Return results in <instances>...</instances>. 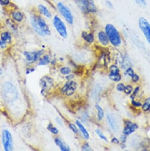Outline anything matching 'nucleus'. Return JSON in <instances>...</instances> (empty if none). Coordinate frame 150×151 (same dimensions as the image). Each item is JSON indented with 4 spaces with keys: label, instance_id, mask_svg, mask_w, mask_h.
Returning a JSON list of instances; mask_svg holds the SVG:
<instances>
[{
    "label": "nucleus",
    "instance_id": "aec40b11",
    "mask_svg": "<svg viewBox=\"0 0 150 151\" xmlns=\"http://www.w3.org/2000/svg\"><path fill=\"white\" fill-rule=\"evenodd\" d=\"M12 17L14 20L19 22H21L24 19V16L23 14L20 12H14L12 13Z\"/></svg>",
    "mask_w": 150,
    "mask_h": 151
},
{
    "label": "nucleus",
    "instance_id": "f257e3e1",
    "mask_svg": "<svg viewBox=\"0 0 150 151\" xmlns=\"http://www.w3.org/2000/svg\"><path fill=\"white\" fill-rule=\"evenodd\" d=\"M31 23L34 30L39 35L45 36L51 34L48 25L41 16H33L31 18Z\"/></svg>",
    "mask_w": 150,
    "mask_h": 151
},
{
    "label": "nucleus",
    "instance_id": "2f4dec72",
    "mask_svg": "<svg viewBox=\"0 0 150 151\" xmlns=\"http://www.w3.org/2000/svg\"><path fill=\"white\" fill-rule=\"evenodd\" d=\"M116 89L119 92L124 91V90H125V86H124V84H122V83L118 84L117 85V86H116Z\"/></svg>",
    "mask_w": 150,
    "mask_h": 151
},
{
    "label": "nucleus",
    "instance_id": "f03ea898",
    "mask_svg": "<svg viewBox=\"0 0 150 151\" xmlns=\"http://www.w3.org/2000/svg\"><path fill=\"white\" fill-rule=\"evenodd\" d=\"M1 96L6 102L11 103L18 99L19 93L13 84L10 82H6L2 87Z\"/></svg>",
    "mask_w": 150,
    "mask_h": 151
},
{
    "label": "nucleus",
    "instance_id": "79ce46f5",
    "mask_svg": "<svg viewBox=\"0 0 150 151\" xmlns=\"http://www.w3.org/2000/svg\"><path fill=\"white\" fill-rule=\"evenodd\" d=\"M145 101L147 102V103H148L149 104H150V98H148V99L145 100Z\"/></svg>",
    "mask_w": 150,
    "mask_h": 151
},
{
    "label": "nucleus",
    "instance_id": "423d86ee",
    "mask_svg": "<svg viewBox=\"0 0 150 151\" xmlns=\"http://www.w3.org/2000/svg\"><path fill=\"white\" fill-rule=\"evenodd\" d=\"M53 23L55 29L57 30L59 35L64 39L67 38V30L64 22L58 16H54Z\"/></svg>",
    "mask_w": 150,
    "mask_h": 151
},
{
    "label": "nucleus",
    "instance_id": "b1692460",
    "mask_svg": "<svg viewBox=\"0 0 150 151\" xmlns=\"http://www.w3.org/2000/svg\"><path fill=\"white\" fill-rule=\"evenodd\" d=\"M47 129L48 130L53 134H57L59 133V130L57 129V127H54L52 123H50L47 126Z\"/></svg>",
    "mask_w": 150,
    "mask_h": 151
},
{
    "label": "nucleus",
    "instance_id": "c85d7f7f",
    "mask_svg": "<svg viewBox=\"0 0 150 151\" xmlns=\"http://www.w3.org/2000/svg\"><path fill=\"white\" fill-rule=\"evenodd\" d=\"M110 73H119V70L118 66L115 65H112L110 67Z\"/></svg>",
    "mask_w": 150,
    "mask_h": 151
},
{
    "label": "nucleus",
    "instance_id": "7ed1b4c3",
    "mask_svg": "<svg viewBox=\"0 0 150 151\" xmlns=\"http://www.w3.org/2000/svg\"><path fill=\"white\" fill-rule=\"evenodd\" d=\"M105 32L113 46L117 47L121 45L122 40L120 33L113 24H107L105 27Z\"/></svg>",
    "mask_w": 150,
    "mask_h": 151
},
{
    "label": "nucleus",
    "instance_id": "6ab92c4d",
    "mask_svg": "<svg viewBox=\"0 0 150 151\" xmlns=\"http://www.w3.org/2000/svg\"><path fill=\"white\" fill-rule=\"evenodd\" d=\"M82 37L89 43H92L94 41V36L92 33L84 32L82 33Z\"/></svg>",
    "mask_w": 150,
    "mask_h": 151
},
{
    "label": "nucleus",
    "instance_id": "5701e85b",
    "mask_svg": "<svg viewBox=\"0 0 150 151\" xmlns=\"http://www.w3.org/2000/svg\"><path fill=\"white\" fill-rule=\"evenodd\" d=\"M50 62V57L48 55H44L40 59V61L39 62V65H46L49 64Z\"/></svg>",
    "mask_w": 150,
    "mask_h": 151
},
{
    "label": "nucleus",
    "instance_id": "cd10ccee",
    "mask_svg": "<svg viewBox=\"0 0 150 151\" xmlns=\"http://www.w3.org/2000/svg\"><path fill=\"white\" fill-rule=\"evenodd\" d=\"M69 127H70V129L74 133H76V134H77L78 133V128L77 127V126L75 125V124H74L73 123H70L69 124Z\"/></svg>",
    "mask_w": 150,
    "mask_h": 151
},
{
    "label": "nucleus",
    "instance_id": "a19ab883",
    "mask_svg": "<svg viewBox=\"0 0 150 151\" xmlns=\"http://www.w3.org/2000/svg\"><path fill=\"white\" fill-rule=\"evenodd\" d=\"M106 5L108 6H109V7H112L113 6V5H112V4L110 2V1H107L106 2Z\"/></svg>",
    "mask_w": 150,
    "mask_h": 151
},
{
    "label": "nucleus",
    "instance_id": "7c9ffc66",
    "mask_svg": "<svg viewBox=\"0 0 150 151\" xmlns=\"http://www.w3.org/2000/svg\"><path fill=\"white\" fill-rule=\"evenodd\" d=\"M142 109L144 111H147L150 110V104L145 101V103L142 105Z\"/></svg>",
    "mask_w": 150,
    "mask_h": 151
},
{
    "label": "nucleus",
    "instance_id": "20e7f679",
    "mask_svg": "<svg viewBox=\"0 0 150 151\" xmlns=\"http://www.w3.org/2000/svg\"><path fill=\"white\" fill-rule=\"evenodd\" d=\"M76 3L81 10L85 13H94L96 11L94 0H76Z\"/></svg>",
    "mask_w": 150,
    "mask_h": 151
},
{
    "label": "nucleus",
    "instance_id": "9d476101",
    "mask_svg": "<svg viewBox=\"0 0 150 151\" xmlns=\"http://www.w3.org/2000/svg\"><path fill=\"white\" fill-rule=\"evenodd\" d=\"M43 50H38L34 52H27L24 53V56L29 62H36L41 58L43 55Z\"/></svg>",
    "mask_w": 150,
    "mask_h": 151
},
{
    "label": "nucleus",
    "instance_id": "ea45409f",
    "mask_svg": "<svg viewBox=\"0 0 150 151\" xmlns=\"http://www.w3.org/2000/svg\"><path fill=\"white\" fill-rule=\"evenodd\" d=\"M126 135L124 134L123 136H122L121 137V140H122V142H123V143H125V141H126Z\"/></svg>",
    "mask_w": 150,
    "mask_h": 151
},
{
    "label": "nucleus",
    "instance_id": "e433bc0d",
    "mask_svg": "<svg viewBox=\"0 0 150 151\" xmlns=\"http://www.w3.org/2000/svg\"><path fill=\"white\" fill-rule=\"evenodd\" d=\"M10 3V0H0V4L4 5V6H7Z\"/></svg>",
    "mask_w": 150,
    "mask_h": 151
},
{
    "label": "nucleus",
    "instance_id": "c756f323",
    "mask_svg": "<svg viewBox=\"0 0 150 151\" xmlns=\"http://www.w3.org/2000/svg\"><path fill=\"white\" fill-rule=\"evenodd\" d=\"M134 1L140 7H145L146 6V0H134Z\"/></svg>",
    "mask_w": 150,
    "mask_h": 151
},
{
    "label": "nucleus",
    "instance_id": "4468645a",
    "mask_svg": "<svg viewBox=\"0 0 150 151\" xmlns=\"http://www.w3.org/2000/svg\"><path fill=\"white\" fill-rule=\"evenodd\" d=\"M98 38L99 42L104 46H106L109 44V40L105 32L101 31L98 34Z\"/></svg>",
    "mask_w": 150,
    "mask_h": 151
},
{
    "label": "nucleus",
    "instance_id": "473e14b6",
    "mask_svg": "<svg viewBox=\"0 0 150 151\" xmlns=\"http://www.w3.org/2000/svg\"><path fill=\"white\" fill-rule=\"evenodd\" d=\"M131 103H132V105L135 107H140L142 106V103H140V102H138V101H135L134 100H132V101H131Z\"/></svg>",
    "mask_w": 150,
    "mask_h": 151
},
{
    "label": "nucleus",
    "instance_id": "2eb2a0df",
    "mask_svg": "<svg viewBox=\"0 0 150 151\" xmlns=\"http://www.w3.org/2000/svg\"><path fill=\"white\" fill-rule=\"evenodd\" d=\"M76 124L79 128V129L81 130L83 136L86 139H89V134L88 132V130L86 129V128L85 127V126L83 125V124L79 121V120H76Z\"/></svg>",
    "mask_w": 150,
    "mask_h": 151
},
{
    "label": "nucleus",
    "instance_id": "ddd939ff",
    "mask_svg": "<svg viewBox=\"0 0 150 151\" xmlns=\"http://www.w3.org/2000/svg\"><path fill=\"white\" fill-rule=\"evenodd\" d=\"M52 83H53V81L51 78L49 77H44V78H43L41 81V85L43 90L44 91H48V90L51 87Z\"/></svg>",
    "mask_w": 150,
    "mask_h": 151
},
{
    "label": "nucleus",
    "instance_id": "393cba45",
    "mask_svg": "<svg viewBox=\"0 0 150 151\" xmlns=\"http://www.w3.org/2000/svg\"><path fill=\"white\" fill-rule=\"evenodd\" d=\"M60 73L63 75H67L69 74H70L71 72V69L69 68V67H67V66H64V67H63L60 69Z\"/></svg>",
    "mask_w": 150,
    "mask_h": 151
},
{
    "label": "nucleus",
    "instance_id": "dca6fc26",
    "mask_svg": "<svg viewBox=\"0 0 150 151\" xmlns=\"http://www.w3.org/2000/svg\"><path fill=\"white\" fill-rule=\"evenodd\" d=\"M107 120L110 126V127H111V129L114 130H116L118 128V126L117 124V122L116 121V120L114 119V117L111 116V115H108L107 116Z\"/></svg>",
    "mask_w": 150,
    "mask_h": 151
},
{
    "label": "nucleus",
    "instance_id": "39448f33",
    "mask_svg": "<svg viewBox=\"0 0 150 151\" xmlns=\"http://www.w3.org/2000/svg\"><path fill=\"white\" fill-rule=\"evenodd\" d=\"M2 142L4 149L6 151H11L13 150V139L10 132L4 129L2 132Z\"/></svg>",
    "mask_w": 150,
    "mask_h": 151
},
{
    "label": "nucleus",
    "instance_id": "a878e982",
    "mask_svg": "<svg viewBox=\"0 0 150 151\" xmlns=\"http://www.w3.org/2000/svg\"><path fill=\"white\" fill-rule=\"evenodd\" d=\"M124 92L125 93V94L129 95L131 94L132 92H133V88L131 85H127L125 86V90H124Z\"/></svg>",
    "mask_w": 150,
    "mask_h": 151
},
{
    "label": "nucleus",
    "instance_id": "58836bf2",
    "mask_svg": "<svg viewBox=\"0 0 150 151\" xmlns=\"http://www.w3.org/2000/svg\"><path fill=\"white\" fill-rule=\"evenodd\" d=\"M112 142L114 143H115V144H118L119 143V140L117 138L114 137L112 139Z\"/></svg>",
    "mask_w": 150,
    "mask_h": 151
},
{
    "label": "nucleus",
    "instance_id": "412c9836",
    "mask_svg": "<svg viewBox=\"0 0 150 151\" xmlns=\"http://www.w3.org/2000/svg\"><path fill=\"white\" fill-rule=\"evenodd\" d=\"M96 108L97 110V116H98V120L101 121L103 119L104 117V111L103 109L99 105H96Z\"/></svg>",
    "mask_w": 150,
    "mask_h": 151
},
{
    "label": "nucleus",
    "instance_id": "72a5a7b5",
    "mask_svg": "<svg viewBox=\"0 0 150 151\" xmlns=\"http://www.w3.org/2000/svg\"><path fill=\"white\" fill-rule=\"evenodd\" d=\"M126 74L129 75V77H132V75L134 74V70L131 68H129L128 69H126Z\"/></svg>",
    "mask_w": 150,
    "mask_h": 151
},
{
    "label": "nucleus",
    "instance_id": "bb28decb",
    "mask_svg": "<svg viewBox=\"0 0 150 151\" xmlns=\"http://www.w3.org/2000/svg\"><path fill=\"white\" fill-rule=\"evenodd\" d=\"M96 133L97 134V135L102 140H104V141H106L107 142L108 141V139L106 138V137L102 133V132L99 130V129H97L96 130Z\"/></svg>",
    "mask_w": 150,
    "mask_h": 151
},
{
    "label": "nucleus",
    "instance_id": "4c0bfd02",
    "mask_svg": "<svg viewBox=\"0 0 150 151\" xmlns=\"http://www.w3.org/2000/svg\"><path fill=\"white\" fill-rule=\"evenodd\" d=\"M139 88L138 87H137L136 88H135V90L134 91H133V94H132V96H133L134 97H135V95L136 94H137V93L138 92V91H139ZM134 97H132V98H134Z\"/></svg>",
    "mask_w": 150,
    "mask_h": 151
},
{
    "label": "nucleus",
    "instance_id": "6e6552de",
    "mask_svg": "<svg viewBox=\"0 0 150 151\" xmlns=\"http://www.w3.org/2000/svg\"><path fill=\"white\" fill-rule=\"evenodd\" d=\"M59 12L61 14V16L64 17L66 21L69 24H73L74 19L73 14L69 8H67L66 6H64L61 3H59L57 5Z\"/></svg>",
    "mask_w": 150,
    "mask_h": 151
},
{
    "label": "nucleus",
    "instance_id": "4be33fe9",
    "mask_svg": "<svg viewBox=\"0 0 150 151\" xmlns=\"http://www.w3.org/2000/svg\"><path fill=\"white\" fill-rule=\"evenodd\" d=\"M109 78L112 81L115 82H118L121 80V77L119 75V73H110L109 74Z\"/></svg>",
    "mask_w": 150,
    "mask_h": 151
},
{
    "label": "nucleus",
    "instance_id": "f8f14e48",
    "mask_svg": "<svg viewBox=\"0 0 150 151\" xmlns=\"http://www.w3.org/2000/svg\"><path fill=\"white\" fill-rule=\"evenodd\" d=\"M138 125L135 123H134L130 121H127L125 124V127L123 130V134L128 136L134 132L138 129Z\"/></svg>",
    "mask_w": 150,
    "mask_h": 151
},
{
    "label": "nucleus",
    "instance_id": "1a4fd4ad",
    "mask_svg": "<svg viewBox=\"0 0 150 151\" xmlns=\"http://www.w3.org/2000/svg\"><path fill=\"white\" fill-rule=\"evenodd\" d=\"M76 88L77 84L73 81L69 80L64 84V86L62 88L61 92L66 96H70L74 93Z\"/></svg>",
    "mask_w": 150,
    "mask_h": 151
},
{
    "label": "nucleus",
    "instance_id": "a211bd4d",
    "mask_svg": "<svg viewBox=\"0 0 150 151\" xmlns=\"http://www.w3.org/2000/svg\"><path fill=\"white\" fill-rule=\"evenodd\" d=\"M39 10L41 14H43L44 16L47 17V18H50L51 16V14L48 9L46 7L43 5H39Z\"/></svg>",
    "mask_w": 150,
    "mask_h": 151
},
{
    "label": "nucleus",
    "instance_id": "0eeeda50",
    "mask_svg": "<svg viewBox=\"0 0 150 151\" xmlns=\"http://www.w3.org/2000/svg\"><path fill=\"white\" fill-rule=\"evenodd\" d=\"M138 26L145 39L150 45V24L146 19L140 17L138 20Z\"/></svg>",
    "mask_w": 150,
    "mask_h": 151
},
{
    "label": "nucleus",
    "instance_id": "9b49d317",
    "mask_svg": "<svg viewBox=\"0 0 150 151\" xmlns=\"http://www.w3.org/2000/svg\"><path fill=\"white\" fill-rule=\"evenodd\" d=\"M11 36L9 32H5L1 33V38H0V47L1 49H5L7 45L11 42Z\"/></svg>",
    "mask_w": 150,
    "mask_h": 151
},
{
    "label": "nucleus",
    "instance_id": "c9c22d12",
    "mask_svg": "<svg viewBox=\"0 0 150 151\" xmlns=\"http://www.w3.org/2000/svg\"><path fill=\"white\" fill-rule=\"evenodd\" d=\"M82 149L84 150H91L92 149H91L90 146L88 143H85L83 146H82Z\"/></svg>",
    "mask_w": 150,
    "mask_h": 151
},
{
    "label": "nucleus",
    "instance_id": "f3484780",
    "mask_svg": "<svg viewBox=\"0 0 150 151\" xmlns=\"http://www.w3.org/2000/svg\"><path fill=\"white\" fill-rule=\"evenodd\" d=\"M54 141H55L56 144L60 147L61 150H62V151H69V150H70L69 147L68 146H67L66 145V143L64 142H63L59 137H56L54 139Z\"/></svg>",
    "mask_w": 150,
    "mask_h": 151
},
{
    "label": "nucleus",
    "instance_id": "f704fd0d",
    "mask_svg": "<svg viewBox=\"0 0 150 151\" xmlns=\"http://www.w3.org/2000/svg\"><path fill=\"white\" fill-rule=\"evenodd\" d=\"M131 77H132V80L134 83H137L139 80V75L137 74L134 73Z\"/></svg>",
    "mask_w": 150,
    "mask_h": 151
}]
</instances>
